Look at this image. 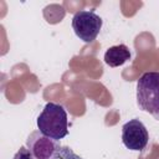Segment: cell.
<instances>
[{
  "instance_id": "cell-6",
  "label": "cell",
  "mask_w": 159,
  "mask_h": 159,
  "mask_svg": "<svg viewBox=\"0 0 159 159\" xmlns=\"http://www.w3.org/2000/svg\"><path fill=\"white\" fill-rule=\"evenodd\" d=\"M128 60H130V51L129 48L120 43L109 47L104 53V62L109 67H118L125 63Z\"/></svg>"
},
{
  "instance_id": "cell-4",
  "label": "cell",
  "mask_w": 159,
  "mask_h": 159,
  "mask_svg": "<svg viewBox=\"0 0 159 159\" xmlns=\"http://www.w3.org/2000/svg\"><path fill=\"white\" fill-rule=\"evenodd\" d=\"M149 140L145 125L139 119H130L122 127V142L130 150H143Z\"/></svg>"
},
{
  "instance_id": "cell-5",
  "label": "cell",
  "mask_w": 159,
  "mask_h": 159,
  "mask_svg": "<svg viewBox=\"0 0 159 159\" xmlns=\"http://www.w3.org/2000/svg\"><path fill=\"white\" fill-rule=\"evenodd\" d=\"M26 147L32 153L35 159H52L58 144L56 140L46 137L40 130H35L29 135Z\"/></svg>"
},
{
  "instance_id": "cell-2",
  "label": "cell",
  "mask_w": 159,
  "mask_h": 159,
  "mask_svg": "<svg viewBox=\"0 0 159 159\" xmlns=\"http://www.w3.org/2000/svg\"><path fill=\"white\" fill-rule=\"evenodd\" d=\"M137 103L144 112L159 119V72H145L137 82Z\"/></svg>"
},
{
  "instance_id": "cell-3",
  "label": "cell",
  "mask_w": 159,
  "mask_h": 159,
  "mask_svg": "<svg viewBox=\"0 0 159 159\" xmlns=\"http://www.w3.org/2000/svg\"><path fill=\"white\" fill-rule=\"evenodd\" d=\"M102 19L93 11L80 10L72 17V29L80 40L86 43L93 42L102 29Z\"/></svg>"
},
{
  "instance_id": "cell-7",
  "label": "cell",
  "mask_w": 159,
  "mask_h": 159,
  "mask_svg": "<svg viewBox=\"0 0 159 159\" xmlns=\"http://www.w3.org/2000/svg\"><path fill=\"white\" fill-rule=\"evenodd\" d=\"M52 159H82V158L80 155H77L71 148L58 145V148L56 149Z\"/></svg>"
},
{
  "instance_id": "cell-8",
  "label": "cell",
  "mask_w": 159,
  "mask_h": 159,
  "mask_svg": "<svg viewBox=\"0 0 159 159\" xmlns=\"http://www.w3.org/2000/svg\"><path fill=\"white\" fill-rule=\"evenodd\" d=\"M12 159H35V158H34L32 153L27 149V147H21L16 152V154L14 155Z\"/></svg>"
},
{
  "instance_id": "cell-1",
  "label": "cell",
  "mask_w": 159,
  "mask_h": 159,
  "mask_svg": "<svg viewBox=\"0 0 159 159\" xmlns=\"http://www.w3.org/2000/svg\"><path fill=\"white\" fill-rule=\"evenodd\" d=\"M37 128L46 137L60 140L68 134V119L66 109L57 103L48 102L37 117Z\"/></svg>"
}]
</instances>
